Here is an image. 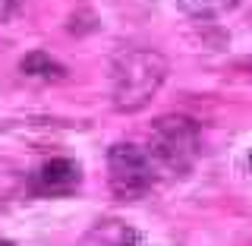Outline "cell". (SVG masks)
I'll return each instance as SVG.
<instances>
[{"instance_id":"52a82bcc","label":"cell","mask_w":252,"mask_h":246,"mask_svg":"<svg viewBox=\"0 0 252 246\" xmlns=\"http://www.w3.org/2000/svg\"><path fill=\"white\" fill-rule=\"evenodd\" d=\"M183 13H189L192 19H215V16L230 13L233 6H240L243 0H173Z\"/></svg>"},{"instance_id":"277c9868","label":"cell","mask_w":252,"mask_h":246,"mask_svg":"<svg viewBox=\"0 0 252 246\" xmlns=\"http://www.w3.org/2000/svg\"><path fill=\"white\" fill-rule=\"evenodd\" d=\"M79 183H82V168L73 161V158H51L41 168L32 174V193L35 196H69L76 193Z\"/></svg>"},{"instance_id":"5b68a950","label":"cell","mask_w":252,"mask_h":246,"mask_svg":"<svg viewBox=\"0 0 252 246\" xmlns=\"http://www.w3.org/2000/svg\"><path fill=\"white\" fill-rule=\"evenodd\" d=\"M76 246H139V234L123 218H101L82 234Z\"/></svg>"},{"instance_id":"30bf717a","label":"cell","mask_w":252,"mask_h":246,"mask_svg":"<svg viewBox=\"0 0 252 246\" xmlns=\"http://www.w3.org/2000/svg\"><path fill=\"white\" fill-rule=\"evenodd\" d=\"M249 168H252V155H249Z\"/></svg>"},{"instance_id":"6da1fadb","label":"cell","mask_w":252,"mask_h":246,"mask_svg":"<svg viewBox=\"0 0 252 246\" xmlns=\"http://www.w3.org/2000/svg\"><path fill=\"white\" fill-rule=\"evenodd\" d=\"M170 63L155 47H126L110 63V105L117 114H139L167 82Z\"/></svg>"},{"instance_id":"3957f363","label":"cell","mask_w":252,"mask_h":246,"mask_svg":"<svg viewBox=\"0 0 252 246\" xmlns=\"http://www.w3.org/2000/svg\"><path fill=\"white\" fill-rule=\"evenodd\" d=\"M158 164L148 148L136 142H114L107 152V183L110 193L123 202H136L148 196L158 183Z\"/></svg>"},{"instance_id":"8992f818","label":"cell","mask_w":252,"mask_h":246,"mask_svg":"<svg viewBox=\"0 0 252 246\" xmlns=\"http://www.w3.org/2000/svg\"><path fill=\"white\" fill-rule=\"evenodd\" d=\"M19 70H22V76H29V79H41V82H63L69 73H66V67H63L60 60H54L47 51H32L22 57L19 63Z\"/></svg>"},{"instance_id":"7a4b0ae2","label":"cell","mask_w":252,"mask_h":246,"mask_svg":"<svg viewBox=\"0 0 252 246\" xmlns=\"http://www.w3.org/2000/svg\"><path fill=\"white\" fill-rule=\"evenodd\" d=\"M202 152L199 123L183 114H164L148 130V155L155 158L158 171L186 174Z\"/></svg>"},{"instance_id":"ba28073f","label":"cell","mask_w":252,"mask_h":246,"mask_svg":"<svg viewBox=\"0 0 252 246\" xmlns=\"http://www.w3.org/2000/svg\"><path fill=\"white\" fill-rule=\"evenodd\" d=\"M10 3H13V0H0V19H3V16L10 13Z\"/></svg>"},{"instance_id":"9c48e42d","label":"cell","mask_w":252,"mask_h":246,"mask_svg":"<svg viewBox=\"0 0 252 246\" xmlns=\"http://www.w3.org/2000/svg\"><path fill=\"white\" fill-rule=\"evenodd\" d=\"M0 246H13V243H10V240H3V237H0Z\"/></svg>"}]
</instances>
